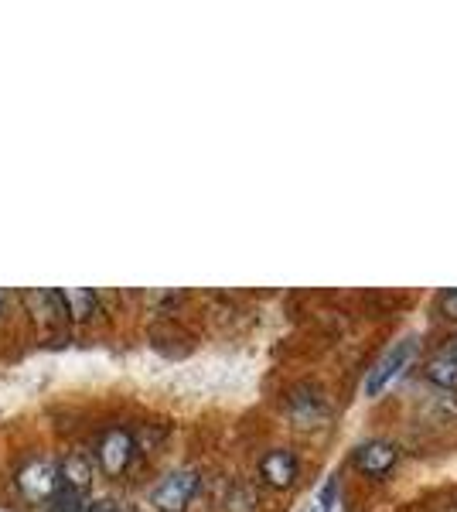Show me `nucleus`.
<instances>
[{"instance_id": "obj_13", "label": "nucleus", "mask_w": 457, "mask_h": 512, "mask_svg": "<svg viewBox=\"0 0 457 512\" xmlns=\"http://www.w3.org/2000/svg\"><path fill=\"white\" fill-rule=\"evenodd\" d=\"M253 509V495H249V489L243 492L239 489L236 495H229V512H249Z\"/></svg>"}, {"instance_id": "obj_15", "label": "nucleus", "mask_w": 457, "mask_h": 512, "mask_svg": "<svg viewBox=\"0 0 457 512\" xmlns=\"http://www.w3.org/2000/svg\"><path fill=\"white\" fill-rule=\"evenodd\" d=\"M444 355H447V359H454V362H457V335L451 338V342H447V349H444Z\"/></svg>"}, {"instance_id": "obj_5", "label": "nucleus", "mask_w": 457, "mask_h": 512, "mask_svg": "<svg viewBox=\"0 0 457 512\" xmlns=\"http://www.w3.org/2000/svg\"><path fill=\"white\" fill-rule=\"evenodd\" d=\"M400 461V448L393 441H382V437H372V441H362L359 448L352 451V465L359 468L362 475L369 478H382L389 475Z\"/></svg>"}, {"instance_id": "obj_10", "label": "nucleus", "mask_w": 457, "mask_h": 512, "mask_svg": "<svg viewBox=\"0 0 457 512\" xmlns=\"http://www.w3.org/2000/svg\"><path fill=\"white\" fill-rule=\"evenodd\" d=\"M290 414L301 420V424H314V420H321V417H324V400H321V393L314 390V393H311V400H307L304 390H294V396H290Z\"/></svg>"}, {"instance_id": "obj_6", "label": "nucleus", "mask_w": 457, "mask_h": 512, "mask_svg": "<svg viewBox=\"0 0 457 512\" xmlns=\"http://www.w3.org/2000/svg\"><path fill=\"white\" fill-rule=\"evenodd\" d=\"M58 468V489H72V492H89L93 485V458L82 451H69L55 461Z\"/></svg>"}, {"instance_id": "obj_7", "label": "nucleus", "mask_w": 457, "mask_h": 512, "mask_svg": "<svg viewBox=\"0 0 457 512\" xmlns=\"http://www.w3.org/2000/svg\"><path fill=\"white\" fill-rule=\"evenodd\" d=\"M260 478L273 489H290L297 482V458L287 448H273L260 458Z\"/></svg>"}, {"instance_id": "obj_16", "label": "nucleus", "mask_w": 457, "mask_h": 512, "mask_svg": "<svg viewBox=\"0 0 457 512\" xmlns=\"http://www.w3.org/2000/svg\"><path fill=\"white\" fill-rule=\"evenodd\" d=\"M4 308H7V294L0 291V318H4Z\"/></svg>"}, {"instance_id": "obj_12", "label": "nucleus", "mask_w": 457, "mask_h": 512, "mask_svg": "<svg viewBox=\"0 0 457 512\" xmlns=\"http://www.w3.org/2000/svg\"><path fill=\"white\" fill-rule=\"evenodd\" d=\"M437 304H440V315L457 321V287H451V291L440 294V301H437Z\"/></svg>"}, {"instance_id": "obj_9", "label": "nucleus", "mask_w": 457, "mask_h": 512, "mask_svg": "<svg viewBox=\"0 0 457 512\" xmlns=\"http://www.w3.org/2000/svg\"><path fill=\"white\" fill-rule=\"evenodd\" d=\"M423 379L434 383L437 390H444V393H457V362L440 352L427 362V366H423Z\"/></svg>"}, {"instance_id": "obj_14", "label": "nucleus", "mask_w": 457, "mask_h": 512, "mask_svg": "<svg viewBox=\"0 0 457 512\" xmlns=\"http://www.w3.org/2000/svg\"><path fill=\"white\" fill-rule=\"evenodd\" d=\"M82 512H123V509L116 499H96V502H86V509Z\"/></svg>"}, {"instance_id": "obj_11", "label": "nucleus", "mask_w": 457, "mask_h": 512, "mask_svg": "<svg viewBox=\"0 0 457 512\" xmlns=\"http://www.w3.org/2000/svg\"><path fill=\"white\" fill-rule=\"evenodd\" d=\"M48 509L52 512H82L86 509V495L72 492V489H58L52 499H48Z\"/></svg>"}, {"instance_id": "obj_2", "label": "nucleus", "mask_w": 457, "mask_h": 512, "mask_svg": "<svg viewBox=\"0 0 457 512\" xmlns=\"http://www.w3.org/2000/svg\"><path fill=\"white\" fill-rule=\"evenodd\" d=\"M417 338L406 335L403 342H396L393 349H389L376 366L369 369V379H365V396H379L386 386H393V379H400L406 369H410V362L417 359Z\"/></svg>"}, {"instance_id": "obj_1", "label": "nucleus", "mask_w": 457, "mask_h": 512, "mask_svg": "<svg viewBox=\"0 0 457 512\" xmlns=\"http://www.w3.org/2000/svg\"><path fill=\"white\" fill-rule=\"evenodd\" d=\"M198 489H202V475L195 468H174L151 489V506L157 512H185Z\"/></svg>"}, {"instance_id": "obj_4", "label": "nucleus", "mask_w": 457, "mask_h": 512, "mask_svg": "<svg viewBox=\"0 0 457 512\" xmlns=\"http://www.w3.org/2000/svg\"><path fill=\"white\" fill-rule=\"evenodd\" d=\"M18 492L28 502H48L58 492V468L52 458H28L18 468Z\"/></svg>"}, {"instance_id": "obj_8", "label": "nucleus", "mask_w": 457, "mask_h": 512, "mask_svg": "<svg viewBox=\"0 0 457 512\" xmlns=\"http://www.w3.org/2000/svg\"><path fill=\"white\" fill-rule=\"evenodd\" d=\"M58 304L72 321H89L93 315H99V297L89 291V287H72V291H55Z\"/></svg>"}, {"instance_id": "obj_3", "label": "nucleus", "mask_w": 457, "mask_h": 512, "mask_svg": "<svg viewBox=\"0 0 457 512\" xmlns=\"http://www.w3.org/2000/svg\"><path fill=\"white\" fill-rule=\"evenodd\" d=\"M134 458H137V441L127 427H110V431L99 434L96 461L110 478H120L130 465H134Z\"/></svg>"}]
</instances>
